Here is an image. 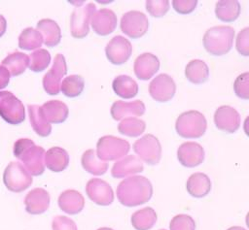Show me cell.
I'll list each match as a JSON object with an SVG mask.
<instances>
[{
	"mask_svg": "<svg viewBox=\"0 0 249 230\" xmlns=\"http://www.w3.org/2000/svg\"><path fill=\"white\" fill-rule=\"evenodd\" d=\"M29 56V69L33 72H42L51 62V54L45 49H38L33 51Z\"/></svg>",
	"mask_w": 249,
	"mask_h": 230,
	"instance_id": "obj_37",
	"label": "cell"
},
{
	"mask_svg": "<svg viewBox=\"0 0 249 230\" xmlns=\"http://www.w3.org/2000/svg\"><path fill=\"white\" fill-rule=\"evenodd\" d=\"M132 52L131 43L124 37L117 35L113 37L105 48L107 59L115 65H122L125 63Z\"/></svg>",
	"mask_w": 249,
	"mask_h": 230,
	"instance_id": "obj_12",
	"label": "cell"
},
{
	"mask_svg": "<svg viewBox=\"0 0 249 230\" xmlns=\"http://www.w3.org/2000/svg\"><path fill=\"white\" fill-rule=\"evenodd\" d=\"M14 155L21 160L31 176H40L45 171V149L27 138L18 139L14 145Z\"/></svg>",
	"mask_w": 249,
	"mask_h": 230,
	"instance_id": "obj_2",
	"label": "cell"
},
{
	"mask_svg": "<svg viewBox=\"0 0 249 230\" xmlns=\"http://www.w3.org/2000/svg\"><path fill=\"white\" fill-rule=\"evenodd\" d=\"M227 230H246V229L241 227V226H231V227L228 228Z\"/></svg>",
	"mask_w": 249,
	"mask_h": 230,
	"instance_id": "obj_46",
	"label": "cell"
},
{
	"mask_svg": "<svg viewBox=\"0 0 249 230\" xmlns=\"http://www.w3.org/2000/svg\"><path fill=\"white\" fill-rule=\"evenodd\" d=\"M121 30L132 39H137L146 34L149 20L146 15L139 11H129L123 15L120 24Z\"/></svg>",
	"mask_w": 249,
	"mask_h": 230,
	"instance_id": "obj_9",
	"label": "cell"
},
{
	"mask_svg": "<svg viewBox=\"0 0 249 230\" xmlns=\"http://www.w3.org/2000/svg\"><path fill=\"white\" fill-rule=\"evenodd\" d=\"M45 119L51 123H62L69 115V109L65 103L59 100H50L41 106Z\"/></svg>",
	"mask_w": 249,
	"mask_h": 230,
	"instance_id": "obj_23",
	"label": "cell"
},
{
	"mask_svg": "<svg viewBox=\"0 0 249 230\" xmlns=\"http://www.w3.org/2000/svg\"><path fill=\"white\" fill-rule=\"evenodd\" d=\"M81 163L85 171L95 176L104 175L108 169L107 162H104L98 159L96 156L95 150L91 148L86 150L83 153L81 158Z\"/></svg>",
	"mask_w": 249,
	"mask_h": 230,
	"instance_id": "obj_33",
	"label": "cell"
},
{
	"mask_svg": "<svg viewBox=\"0 0 249 230\" xmlns=\"http://www.w3.org/2000/svg\"><path fill=\"white\" fill-rule=\"evenodd\" d=\"M185 76L191 82L200 84L208 80L209 68L204 61L200 59H194L186 65Z\"/></svg>",
	"mask_w": 249,
	"mask_h": 230,
	"instance_id": "obj_29",
	"label": "cell"
},
{
	"mask_svg": "<svg viewBox=\"0 0 249 230\" xmlns=\"http://www.w3.org/2000/svg\"><path fill=\"white\" fill-rule=\"evenodd\" d=\"M241 7L238 1L233 0H224L218 1L215 5V15L216 16L225 22H232L240 15Z\"/></svg>",
	"mask_w": 249,
	"mask_h": 230,
	"instance_id": "obj_31",
	"label": "cell"
},
{
	"mask_svg": "<svg viewBox=\"0 0 249 230\" xmlns=\"http://www.w3.org/2000/svg\"><path fill=\"white\" fill-rule=\"evenodd\" d=\"M195 219L188 214H177L173 216L169 223L170 230H196Z\"/></svg>",
	"mask_w": 249,
	"mask_h": 230,
	"instance_id": "obj_38",
	"label": "cell"
},
{
	"mask_svg": "<svg viewBox=\"0 0 249 230\" xmlns=\"http://www.w3.org/2000/svg\"><path fill=\"white\" fill-rule=\"evenodd\" d=\"M207 121L203 114L191 110L182 113L176 119V132L183 138H200L206 131Z\"/></svg>",
	"mask_w": 249,
	"mask_h": 230,
	"instance_id": "obj_4",
	"label": "cell"
},
{
	"mask_svg": "<svg viewBox=\"0 0 249 230\" xmlns=\"http://www.w3.org/2000/svg\"><path fill=\"white\" fill-rule=\"evenodd\" d=\"M117 16L109 9L103 8L93 13L90 18L92 30L99 36H106L114 32L117 27Z\"/></svg>",
	"mask_w": 249,
	"mask_h": 230,
	"instance_id": "obj_15",
	"label": "cell"
},
{
	"mask_svg": "<svg viewBox=\"0 0 249 230\" xmlns=\"http://www.w3.org/2000/svg\"><path fill=\"white\" fill-rule=\"evenodd\" d=\"M57 203L61 211L70 215H74L84 209L85 198L79 191L75 189H67L60 193Z\"/></svg>",
	"mask_w": 249,
	"mask_h": 230,
	"instance_id": "obj_22",
	"label": "cell"
},
{
	"mask_svg": "<svg viewBox=\"0 0 249 230\" xmlns=\"http://www.w3.org/2000/svg\"><path fill=\"white\" fill-rule=\"evenodd\" d=\"M145 105L141 100H135L132 102H124L123 100H117L113 103L110 113L115 120L125 118L126 116H141L145 113Z\"/></svg>",
	"mask_w": 249,
	"mask_h": 230,
	"instance_id": "obj_20",
	"label": "cell"
},
{
	"mask_svg": "<svg viewBox=\"0 0 249 230\" xmlns=\"http://www.w3.org/2000/svg\"><path fill=\"white\" fill-rule=\"evenodd\" d=\"M43 43L44 40L41 33L33 27H27L23 29L18 37V47L19 49L25 50L39 49Z\"/></svg>",
	"mask_w": 249,
	"mask_h": 230,
	"instance_id": "obj_34",
	"label": "cell"
},
{
	"mask_svg": "<svg viewBox=\"0 0 249 230\" xmlns=\"http://www.w3.org/2000/svg\"><path fill=\"white\" fill-rule=\"evenodd\" d=\"M233 90L237 97L248 100L249 99V73L240 74L233 82Z\"/></svg>",
	"mask_w": 249,
	"mask_h": 230,
	"instance_id": "obj_39",
	"label": "cell"
},
{
	"mask_svg": "<svg viewBox=\"0 0 249 230\" xmlns=\"http://www.w3.org/2000/svg\"><path fill=\"white\" fill-rule=\"evenodd\" d=\"M28 114L33 130L41 137H48L52 132L51 124L45 119L41 106L28 105Z\"/></svg>",
	"mask_w": 249,
	"mask_h": 230,
	"instance_id": "obj_30",
	"label": "cell"
},
{
	"mask_svg": "<svg viewBox=\"0 0 249 230\" xmlns=\"http://www.w3.org/2000/svg\"><path fill=\"white\" fill-rule=\"evenodd\" d=\"M86 192L88 197L99 206H109L114 201V191L111 185L101 179H90L86 184Z\"/></svg>",
	"mask_w": 249,
	"mask_h": 230,
	"instance_id": "obj_14",
	"label": "cell"
},
{
	"mask_svg": "<svg viewBox=\"0 0 249 230\" xmlns=\"http://www.w3.org/2000/svg\"><path fill=\"white\" fill-rule=\"evenodd\" d=\"M133 150L138 158L148 165L158 164L161 157V145L159 139L152 134H146L135 141Z\"/></svg>",
	"mask_w": 249,
	"mask_h": 230,
	"instance_id": "obj_8",
	"label": "cell"
},
{
	"mask_svg": "<svg viewBox=\"0 0 249 230\" xmlns=\"http://www.w3.org/2000/svg\"><path fill=\"white\" fill-rule=\"evenodd\" d=\"M67 74V65L63 54L57 53L54 56L52 68L43 78L44 90L50 95H57L60 91L61 79Z\"/></svg>",
	"mask_w": 249,
	"mask_h": 230,
	"instance_id": "obj_10",
	"label": "cell"
},
{
	"mask_svg": "<svg viewBox=\"0 0 249 230\" xmlns=\"http://www.w3.org/2000/svg\"><path fill=\"white\" fill-rule=\"evenodd\" d=\"M6 28H7V21L5 17L2 15H0V37L4 35V33L6 32Z\"/></svg>",
	"mask_w": 249,
	"mask_h": 230,
	"instance_id": "obj_45",
	"label": "cell"
},
{
	"mask_svg": "<svg viewBox=\"0 0 249 230\" xmlns=\"http://www.w3.org/2000/svg\"><path fill=\"white\" fill-rule=\"evenodd\" d=\"M146 129L144 120L136 117H125L118 125V130L121 134L128 137H137Z\"/></svg>",
	"mask_w": 249,
	"mask_h": 230,
	"instance_id": "obj_36",
	"label": "cell"
},
{
	"mask_svg": "<svg viewBox=\"0 0 249 230\" xmlns=\"http://www.w3.org/2000/svg\"><path fill=\"white\" fill-rule=\"evenodd\" d=\"M214 122L218 129L227 133H233L240 126V115L234 108L224 105L215 111Z\"/></svg>",
	"mask_w": 249,
	"mask_h": 230,
	"instance_id": "obj_16",
	"label": "cell"
},
{
	"mask_svg": "<svg viewBox=\"0 0 249 230\" xmlns=\"http://www.w3.org/2000/svg\"><path fill=\"white\" fill-rule=\"evenodd\" d=\"M112 87L114 92L124 99H130L138 93L137 82L131 77L126 75L116 77L112 82Z\"/></svg>",
	"mask_w": 249,
	"mask_h": 230,
	"instance_id": "obj_27",
	"label": "cell"
},
{
	"mask_svg": "<svg viewBox=\"0 0 249 230\" xmlns=\"http://www.w3.org/2000/svg\"><path fill=\"white\" fill-rule=\"evenodd\" d=\"M146 9L148 13L154 17L163 16L169 10V1H146Z\"/></svg>",
	"mask_w": 249,
	"mask_h": 230,
	"instance_id": "obj_40",
	"label": "cell"
},
{
	"mask_svg": "<svg viewBox=\"0 0 249 230\" xmlns=\"http://www.w3.org/2000/svg\"><path fill=\"white\" fill-rule=\"evenodd\" d=\"M160 230H165V229H160Z\"/></svg>",
	"mask_w": 249,
	"mask_h": 230,
	"instance_id": "obj_48",
	"label": "cell"
},
{
	"mask_svg": "<svg viewBox=\"0 0 249 230\" xmlns=\"http://www.w3.org/2000/svg\"><path fill=\"white\" fill-rule=\"evenodd\" d=\"M235 31L231 26L218 25L206 30L203 36V47L212 55L228 53L233 44Z\"/></svg>",
	"mask_w": 249,
	"mask_h": 230,
	"instance_id": "obj_3",
	"label": "cell"
},
{
	"mask_svg": "<svg viewBox=\"0 0 249 230\" xmlns=\"http://www.w3.org/2000/svg\"><path fill=\"white\" fill-rule=\"evenodd\" d=\"M177 158L184 167H196L204 160V149L196 142H185L178 148Z\"/></svg>",
	"mask_w": 249,
	"mask_h": 230,
	"instance_id": "obj_17",
	"label": "cell"
},
{
	"mask_svg": "<svg viewBox=\"0 0 249 230\" xmlns=\"http://www.w3.org/2000/svg\"><path fill=\"white\" fill-rule=\"evenodd\" d=\"M186 189L191 196L195 198H202L210 192L211 181L204 173H194L189 177L186 182Z\"/></svg>",
	"mask_w": 249,
	"mask_h": 230,
	"instance_id": "obj_24",
	"label": "cell"
},
{
	"mask_svg": "<svg viewBox=\"0 0 249 230\" xmlns=\"http://www.w3.org/2000/svg\"><path fill=\"white\" fill-rule=\"evenodd\" d=\"M36 30L41 33L44 44L47 47L53 48L60 43L61 30L54 20L51 18H43L39 20Z\"/></svg>",
	"mask_w": 249,
	"mask_h": 230,
	"instance_id": "obj_25",
	"label": "cell"
},
{
	"mask_svg": "<svg viewBox=\"0 0 249 230\" xmlns=\"http://www.w3.org/2000/svg\"><path fill=\"white\" fill-rule=\"evenodd\" d=\"M9 81H10V73L4 66L0 65V89L6 87L9 83Z\"/></svg>",
	"mask_w": 249,
	"mask_h": 230,
	"instance_id": "obj_44",
	"label": "cell"
},
{
	"mask_svg": "<svg viewBox=\"0 0 249 230\" xmlns=\"http://www.w3.org/2000/svg\"><path fill=\"white\" fill-rule=\"evenodd\" d=\"M196 0H173L172 7L178 13L182 15L191 14L196 7Z\"/></svg>",
	"mask_w": 249,
	"mask_h": 230,
	"instance_id": "obj_43",
	"label": "cell"
},
{
	"mask_svg": "<svg viewBox=\"0 0 249 230\" xmlns=\"http://www.w3.org/2000/svg\"><path fill=\"white\" fill-rule=\"evenodd\" d=\"M95 11L93 3H89L73 11L70 16V32L74 38L82 39L89 34L90 18Z\"/></svg>",
	"mask_w": 249,
	"mask_h": 230,
	"instance_id": "obj_11",
	"label": "cell"
},
{
	"mask_svg": "<svg viewBox=\"0 0 249 230\" xmlns=\"http://www.w3.org/2000/svg\"><path fill=\"white\" fill-rule=\"evenodd\" d=\"M53 230H78L74 220L65 215H57L52 222Z\"/></svg>",
	"mask_w": 249,
	"mask_h": 230,
	"instance_id": "obj_42",
	"label": "cell"
},
{
	"mask_svg": "<svg viewBox=\"0 0 249 230\" xmlns=\"http://www.w3.org/2000/svg\"><path fill=\"white\" fill-rule=\"evenodd\" d=\"M85 87V80L80 75H70L66 77L60 83V90L66 97L74 98L83 92Z\"/></svg>",
	"mask_w": 249,
	"mask_h": 230,
	"instance_id": "obj_35",
	"label": "cell"
},
{
	"mask_svg": "<svg viewBox=\"0 0 249 230\" xmlns=\"http://www.w3.org/2000/svg\"><path fill=\"white\" fill-rule=\"evenodd\" d=\"M175 91V82L167 74L158 75L149 84V93L151 97L158 102L164 103L171 100Z\"/></svg>",
	"mask_w": 249,
	"mask_h": 230,
	"instance_id": "obj_13",
	"label": "cell"
},
{
	"mask_svg": "<svg viewBox=\"0 0 249 230\" xmlns=\"http://www.w3.org/2000/svg\"><path fill=\"white\" fill-rule=\"evenodd\" d=\"M50 200V194L46 189L41 187L34 188L25 195V210L30 214H41L48 210Z\"/></svg>",
	"mask_w": 249,
	"mask_h": 230,
	"instance_id": "obj_19",
	"label": "cell"
},
{
	"mask_svg": "<svg viewBox=\"0 0 249 230\" xmlns=\"http://www.w3.org/2000/svg\"><path fill=\"white\" fill-rule=\"evenodd\" d=\"M29 65V56L20 51H15L2 60V66H4L10 76L21 75Z\"/></svg>",
	"mask_w": 249,
	"mask_h": 230,
	"instance_id": "obj_32",
	"label": "cell"
},
{
	"mask_svg": "<svg viewBox=\"0 0 249 230\" xmlns=\"http://www.w3.org/2000/svg\"><path fill=\"white\" fill-rule=\"evenodd\" d=\"M236 49L237 51L243 55H249V28L245 27L237 35L236 38Z\"/></svg>",
	"mask_w": 249,
	"mask_h": 230,
	"instance_id": "obj_41",
	"label": "cell"
},
{
	"mask_svg": "<svg viewBox=\"0 0 249 230\" xmlns=\"http://www.w3.org/2000/svg\"><path fill=\"white\" fill-rule=\"evenodd\" d=\"M97 230H114V229L109 228V227H101V228H98Z\"/></svg>",
	"mask_w": 249,
	"mask_h": 230,
	"instance_id": "obj_47",
	"label": "cell"
},
{
	"mask_svg": "<svg viewBox=\"0 0 249 230\" xmlns=\"http://www.w3.org/2000/svg\"><path fill=\"white\" fill-rule=\"evenodd\" d=\"M144 169L142 161L135 155H127L114 163L111 174L115 179H121L141 173Z\"/></svg>",
	"mask_w": 249,
	"mask_h": 230,
	"instance_id": "obj_21",
	"label": "cell"
},
{
	"mask_svg": "<svg viewBox=\"0 0 249 230\" xmlns=\"http://www.w3.org/2000/svg\"><path fill=\"white\" fill-rule=\"evenodd\" d=\"M45 166L53 172H61L69 164L68 152L59 147H53L45 152Z\"/></svg>",
	"mask_w": 249,
	"mask_h": 230,
	"instance_id": "obj_26",
	"label": "cell"
},
{
	"mask_svg": "<svg viewBox=\"0 0 249 230\" xmlns=\"http://www.w3.org/2000/svg\"><path fill=\"white\" fill-rule=\"evenodd\" d=\"M129 148L130 145L126 140L107 135L98 139L96 144V156L104 162L113 161L125 156Z\"/></svg>",
	"mask_w": 249,
	"mask_h": 230,
	"instance_id": "obj_5",
	"label": "cell"
},
{
	"mask_svg": "<svg viewBox=\"0 0 249 230\" xmlns=\"http://www.w3.org/2000/svg\"><path fill=\"white\" fill-rule=\"evenodd\" d=\"M116 192L119 202L131 208L143 205L151 199L153 185L146 177L131 176L119 183Z\"/></svg>",
	"mask_w": 249,
	"mask_h": 230,
	"instance_id": "obj_1",
	"label": "cell"
},
{
	"mask_svg": "<svg viewBox=\"0 0 249 230\" xmlns=\"http://www.w3.org/2000/svg\"><path fill=\"white\" fill-rule=\"evenodd\" d=\"M157 219L156 211L151 207H146L134 212L130 217V222L135 230H150Z\"/></svg>",
	"mask_w": 249,
	"mask_h": 230,
	"instance_id": "obj_28",
	"label": "cell"
},
{
	"mask_svg": "<svg viewBox=\"0 0 249 230\" xmlns=\"http://www.w3.org/2000/svg\"><path fill=\"white\" fill-rule=\"evenodd\" d=\"M32 176L19 162H10L3 173V182L12 192H22L32 184Z\"/></svg>",
	"mask_w": 249,
	"mask_h": 230,
	"instance_id": "obj_6",
	"label": "cell"
},
{
	"mask_svg": "<svg viewBox=\"0 0 249 230\" xmlns=\"http://www.w3.org/2000/svg\"><path fill=\"white\" fill-rule=\"evenodd\" d=\"M0 116L10 124H19L25 118L22 102L10 91H0Z\"/></svg>",
	"mask_w": 249,
	"mask_h": 230,
	"instance_id": "obj_7",
	"label": "cell"
},
{
	"mask_svg": "<svg viewBox=\"0 0 249 230\" xmlns=\"http://www.w3.org/2000/svg\"><path fill=\"white\" fill-rule=\"evenodd\" d=\"M160 69L158 56L150 52H144L134 60L133 71L135 76L142 81L150 80Z\"/></svg>",
	"mask_w": 249,
	"mask_h": 230,
	"instance_id": "obj_18",
	"label": "cell"
}]
</instances>
